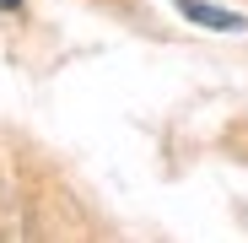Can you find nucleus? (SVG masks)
I'll return each mask as SVG.
<instances>
[{
	"mask_svg": "<svg viewBox=\"0 0 248 243\" xmlns=\"http://www.w3.org/2000/svg\"><path fill=\"white\" fill-rule=\"evenodd\" d=\"M173 6H178L189 22H200V27H216V32H243V16H237V11L205 6V0H173Z\"/></svg>",
	"mask_w": 248,
	"mask_h": 243,
	"instance_id": "obj_1",
	"label": "nucleus"
},
{
	"mask_svg": "<svg viewBox=\"0 0 248 243\" xmlns=\"http://www.w3.org/2000/svg\"><path fill=\"white\" fill-rule=\"evenodd\" d=\"M0 11H22V0H0Z\"/></svg>",
	"mask_w": 248,
	"mask_h": 243,
	"instance_id": "obj_2",
	"label": "nucleus"
}]
</instances>
